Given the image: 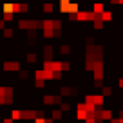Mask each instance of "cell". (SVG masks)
Wrapping results in <instances>:
<instances>
[{
	"label": "cell",
	"mask_w": 123,
	"mask_h": 123,
	"mask_svg": "<svg viewBox=\"0 0 123 123\" xmlns=\"http://www.w3.org/2000/svg\"><path fill=\"white\" fill-rule=\"evenodd\" d=\"M53 118L54 119H62V111H53Z\"/></svg>",
	"instance_id": "obj_1"
},
{
	"label": "cell",
	"mask_w": 123,
	"mask_h": 123,
	"mask_svg": "<svg viewBox=\"0 0 123 123\" xmlns=\"http://www.w3.org/2000/svg\"><path fill=\"white\" fill-rule=\"evenodd\" d=\"M94 11L96 13H103V6L101 4H94Z\"/></svg>",
	"instance_id": "obj_2"
}]
</instances>
